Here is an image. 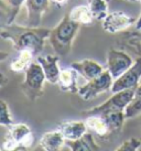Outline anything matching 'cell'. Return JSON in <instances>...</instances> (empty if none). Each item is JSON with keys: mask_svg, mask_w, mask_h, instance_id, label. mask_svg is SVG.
Wrapping results in <instances>:
<instances>
[{"mask_svg": "<svg viewBox=\"0 0 141 151\" xmlns=\"http://www.w3.org/2000/svg\"><path fill=\"white\" fill-rule=\"evenodd\" d=\"M51 29L18 25L8 23L0 28V37L12 43L13 49L18 52L29 50L34 56L40 55L45 43V39H49Z\"/></svg>", "mask_w": 141, "mask_h": 151, "instance_id": "obj_1", "label": "cell"}, {"mask_svg": "<svg viewBox=\"0 0 141 151\" xmlns=\"http://www.w3.org/2000/svg\"><path fill=\"white\" fill-rule=\"evenodd\" d=\"M81 24L73 21L68 14H66L58 25L51 29L49 40L53 46L54 52L58 56H66L70 52L73 40L76 37Z\"/></svg>", "mask_w": 141, "mask_h": 151, "instance_id": "obj_2", "label": "cell"}, {"mask_svg": "<svg viewBox=\"0 0 141 151\" xmlns=\"http://www.w3.org/2000/svg\"><path fill=\"white\" fill-rule=\"evenodd\" d=\"M45 74L39 62H32L25 70L24 81L22 83V92L31 101H37L43 95Z\"/></svg>", "mask_w": 141, "mask_h": 151, "instance_id": "obj_3", "label": "cell"}, {"mask_svg": "<svg viewBox=\"0 0 141 151\" xmlns=\"http://www.w3.org/2000/svg\"><path fill=\"white\" fill-rule=\"evenodd\" d=\"M112 95L109 99L105 101L104 104L99 106H96L93 108L86 110L84 115H105L108 113H114V111H124L126 107L131 101L135 94V88H129L120 92L112 93Z\"/></svg>", "mask_w": 141, "mask_h": 151, "instance_id": "obj_4", "label": "cell"}, {"mask_svg": "<svg viewBox=\"0 0 141 151\" xmlns=\"http://www.w3.org/2000/svg\"><path fill=\"white\" fill-rule=\"evenodd\" d=\"M112 83H114V78L110 75V73L106 70L100 75L91 81H87L86 84L78 87L77 94L84 101H91L100 94L110 91Z\"/></svg>", "mask_w": 141, "mask_h": 151, "instance_id": "obj_5", "label": "cell"}, {"mask_svg": "<svg viewBox=\"0 0 141 151\" xmlns=\"http://www.w3.org/2000/svg\"><path fill=\"white\" fill-rule=\"evenodd\" d=\"M133 62L132 58L127 54L124 51L112 50L107 53V71L110 73L114 80L122 75L124 72L132 66Z\"/></svg>", "mask_w": 141, "mask_h": 151, "instance_id": "obj_6", "label": "cell"}, {"mask_svg": "<svg viewBox=\"0 0 141 151\" xmlns=\"http://www.w3.org/2000/svg\"><path fill=\"white\" fill-rule=\"evenodd\" d=\"M141 80V58L132 64V66L124 72L122 75L114 80L112 83V93H117L129 88H136L139 85Z\"/></svg>", "mask_w": 141, "mask_h": 151, "instance_id": "obj_7", "label": "cell"}, {"mask_svg": "<svg viewBox=\"0 0 141 151\" xmlns=\"http://www.w3.org/2000/svg\"><path fill=\"white\" fill-rule=\"evenodd\" d=\"M136 22V19L128 16L127 13L122 11H114L107 14L101 25L103 29L108 33H118L121 31H124Z\"/></svg>", "mask_w": 141, "mask_h": 151, "instance_id": "obj_8", "label": "cell"}, {"mask_svg": "<svg viewBox=\"0 0 141 151\" xmlns=\"http://www.w3.org/2000/svg\"><path fill=\"white\" fill-rule=\"evenodd\" d=\"M51 0H25L27 8V25L39 27L42 21L43 14L49 8Z\"/></svg>", "mask_w": 141, "mask_h": 151, "instance_id": "obj_9", "label": "cell"}, {"mask_svg": "<svg viewBox=\"0 0 141 151\" xmlns=\"http://www.w3.org/2000/svg\"><path fill=\"white\" fill-rule=\"evenodd\" d=\"M32 134L30 127L25 124H12L9 127V136L2 143L4 150L16 151L18 145L29 134Z\"/></svg>", "mask_w": 141, "mask_h": 151, "instance_id": "obj_10", "label": "cell"}, {"mask_svg": "<svg viewBox=\"0 0 141 151\" xmlns=\"http://www.w3.org/2000/svg\"><path fill=\"white\" fill-rule=\"evenodd\" d=\"M37 61L43 68L45 78L51 84H58L61 70L58 68V55H37Z\"/></svg>", "mask_w": 141, "mask_h": 151, "instance_id": "obj_11", "label": "cell"}, {"mask_svg": "<svg viewBox=\"0 0 141 151\" xmlns=\"http://www.w3.org/2000/svg\"><path fill=\"white\" fill-rule=\"evenodd\" d=\"M70 67H73L75 71L77 72L79 75L83 76L86 81H91L93 78H95L105 71L104 67L99 63L88 59L73 62L70 64Z\"/></svg>", "mask_w": 141, "mask_h": 151, "instance_id": "obj_12", "label": "cell"}, {"mask_svg": "<svg viewBox=\"0 0 141 151\" xmlns=\"http://www.w3.org/2000/svg\"><path fill=\"white\" fill-rule=\"evenodd\" d=\"M58 129L62 132L65 140H77L87 132L88 128L85 120H73L62 122L61 125H58Z\"/></svg>", "mask_w": 141, "mask_h": 151, "instance_id": "obj_13", "label": "cell"}, {"mask_svg": "<svg viewBox=\"0 0 141 151\" xmlns=\"http://www.w3.org/2000/svg\"><path fill=\"white\" fill-rule=\"evenodd\" d=\"M40 147L45 151H58L65 145V138L58 129L49 131L40 139Z\"/></svg>", "mask_w": 141, "mask_h": 151, "instance_id": "obj_14", "label": "cell"}, {"mask_svg": "<svg viewBox=\"0 0 141 151\" xmlns=\"http://www.w3.org/2000/svg\"><path fill=\"white\" fill-rule=\"evenodd\" d=\"M77 78L78 73L75 71L73 67L62 70L58 76V85L60 86V89L66 93H77Z\"/></svg>", "mask_w": 141, "mask_h": 151, "instance_id": "obj_15", "label": "cell"}, {"mask_svg": "<svg viewBox=\"0 0 141 151\" xmlns=\"http://www.w3.org/2000/svg\"><path fill=\"white\" fill-rule=\"evenodd\" d=\"M65 143L67 145L68 149L72 151H96L100 150L98 145L95 142L91 134H84L82 138L77 140H65Z\"/></svg>", "mask_w": 141, "mask_h": 151, "instance_id": "obj_16", "label": "cell"}, {"mask_svg": "<svg viewBox=\"0 0 141 151\" xmlns=\"http://www.w3.org/2000/svg\"><path fill=\"white\" fill-rule=\"evenodd\" d=\"M87 128L99 137H106L110 132L105 118L101 115H88L85 119Z\"/></svg>", "mask_w": 141, "mask_h": 151, "instance_id": "obj_17", "label": "cell"}, {"mask_svg": "<svg viewBox=\"0 0 141 151\" xmlns=\"http://www.w3.org/2000/svg\"><path fill=\"white\" fill-rule=\"evenodd\" d=\"M68 16L73 21L77 22L79 24H91L93 23V20H95L89 7L85 4L74 7L70 11Z\"/></svg>", "mask_w": 141, "mask_h": 151, "instance_id": "obj_18", "label": "cell"}, {"mask_svg": "<svg viewBox=\"0 0 141 151\" xmlns=\"http://www.w3.org/2000/svg\"><path fill=\"white\" fill-rule=\"evenodd\" d=\"M34 55L33 53L29 50H23L19 52V56L17 59L11 61L10 63V70L16 73L20 72H25V70L29 67V65L32 63V58Z\"/></svg>", "mask_w": 141, "mask_h": 151, "instance_id": "obj_19", "label": "cell"}, {"mask_svg": "<svg viewBox=\"0 0 141 151\" xmlns=\"http://www.w3.org/2000/svg\"><path fill=\"white\" fill-rule=\"evenodd\" d=\"M141 114V85H138L135 88V94L131 101L124 109V115L127 119L136 117Z\"/></svg>", "mask_w": 141, "mask_h": 151, "instance_id": "obj_20", "label": "cell"}, {"mask_svg": "<svg viewBox=\"0 0 141 151\" xmlns=\"http://www.w3.org/2000/svg\"><path fill=\"white\" fill-rule=\"evenodd\" d=\"M0 2L7 14V22L12 23L21 7L25 4V0H0Z\"/></svg>", "mask_w": 141, "mask_h": 151, "instance_id": "obj_21", "label": "cell"}, {"mask_svg": "<svg viewBox=\"0 0 141 151\" xmlns=\"http://www.w3.org/2000/svg\"><path fill=\"white\" fill-rule=\"evenodd\" d=\"M101 116L105 118L110 132H115V131L120 130L124 126V119H127L124 111H114V113H108L101 115Z\"/></svg>", "mask_w": 141, "mask_h": 151, "instance_id": "obj_22", "label": "cell"}, {"mask_svg": "<svg viewBox=\"0 0 141 151\" xmlns=\"http://www.w3.org/2000/svg\"><path fill=\"white\" fill-rule=\"evenodd\" d=\"M88 7L95 20L103 21L109 13L107 0H88Z\"/></svg>", "mask_w": 141, "mask_h": 151, "instance_id": "obj_23", "label": "cell"}, {"mask_svg": "<svg viewBox=\"0 0 141 151\" xmlns=\"http://www.w3.org/2000/svg\"><path fill=\"white\" fill-rule=\"evenodd\" d=\"M13 124L12 117L10 115V110L7 103L0 99V125L1 126L10 127Z\"/></svg>", "mask_w": 141, "mask_h": 151, "instance_id": "obj_24", "label": "cell"}, {"mask_svg": "<svg viewBox=\"0 0 141 151\" xmlns=\"http://www.w3.org/2000/svg\"><path fill=\"white\" fill-rule=\"evenodd\" d=\"M141 148V140L138 138H130L121 143L117 151H137Z\"/></svg>", "mask_w": 141, "mask_h": 151, "instance_id": "obj_25", "label": "cell"}, {"mask_svg": "<svg viewBox=\"0 0 141 151\" xmlns=\"http://www.w3.org/2000/svg\"><path fill=\"white\" fill-rule=\"evenodd\" d=\"M8 83V78L4 73H0V87H2Z\"/></svg>", "mask_w": 141, "mask_h": 151, "instance_id": "obj_26", "label": "cell"}, {"mask_svg": "<svg viewBox=\"0 0 141 151\" xmlns=\"http://www.w3.org/2000/svg\"><path fill=\"white\" fill-rule=\"evenodd\" d=\"M51 2L54 4H56L58 7H62V6H65V4L67 2V0H51Z\"/></svg>", "mask_w": 141, "mask_h": 151, "instance_id": "obj_27", "label": "cell"}, {"mask_svg": "<svg viewBox=\"0 0 141 151\" xmlns=\"http://www.w3.org/2000/svg\"><path fill=\"white\" fill-rule=\"evenodd\" d=\"M8 56H9V53H7V52H0V62L6 60Z\"/></svg>", "mask_w": 141, "mask_h": 151, "instance_id": "obj_28", "label": "cell"}, {"mask_svg": "<svg viewBox=\"0 0 141 151\" xmlns=\"http://www.w3.org/2000/svg\"><path fill=\"white\" fill-rule=\"evenodd\" d=\"M137 29L138 30H141V14H140V17H139V19L137 20Z\"/></svg>", "mask_w": 141, "mask_h": 151, "instance_id": "obj_29", "label": "cell"}, {"mask_svg": "<svg viewBox=\"0 0 141 151\" xmlns=\"http://www.w3.org/2000/svg\"><path fill=\"white\" fill-rule=\"evenodd\" d=\"M128 1H135L136 2V1H140V0H128Z\"/></svg>", "mask_w": 141, "mask_h": 151, "instance_id": "obj_30", "label": "cell"}, {"mask_svg": "<svg viewBox=\"0 0 141 151\" xmlns=\"http://www.w3.org/2000/svg\"><path fill=\"white\" fill-rule=\"evenodd\" d=\"M140 1H141V0H140Z\"/></svg>", "mask_w": 141, "mask_h": 151, "instance_id": "obj_31", "label": "cell"}]
</instances>
